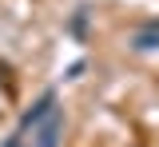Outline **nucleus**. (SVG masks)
Listing matches in <instances>:
<instances>
[{"mask_svg": "<svg viewBox=\"0 0 159 147\" xmlns=\"http://www.w3.org/2000/svg\"><path fill=\"white\" fill-rule=\"evenodd\" d=\"M131 44H135L139 52H147V48H159V24H147V32H139Z\"/></svg>", "mask_w": 159, "mask_h": 147, "instance_id": "nucleus-3", "label": "nucleus"}, {"mask_svg": "<svg viewBox=\"0 0 159 147\" xmlns=\"http://www.w3.org/2000/svg\"><path fill=\"white\" fill-rule=\"evenodd\" d=\"M60 135H64V111H52L44 123L32 127V147H60Z\"/></svg>", "mask_w": 159, "mask_h": 147, "instance_id": "nucleus-2", "label": "nucleus"}, {"mask_svg": "<svg viewBox=\"0 0 159 147\" xmlns=\"http://www.w3.org/2000/svg\"><path fill=\"white\" fill-rule=\"evenodd\" d=\"M52 111H56V91L48 87V91H40V100H36V104H32L28 111H24V115H20V135H28V131H32L36 123H44Z\"/></svg>", "mask_w": 159, "mask_h": 147, "instance_id": "nucleus-1", "label": "nucleus"}, {"mask_svg": "<svg viewBox=\"0 0 159 147\" xmlns=\"http://www.w3.org/2000/svg\"><path fill=\"white\" fill-rule=\"evenodd\" d=\"M0 147H28V143H24V135H20V131H16V135H8V139H4V143H0Z\"/></svg>", "mask_w": 159, "mask_h": 147, "instance_id": "nucleus-4", "label": "nucleus"}]
</instances>
